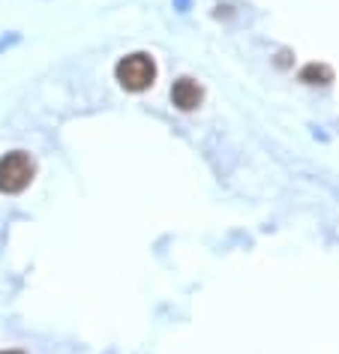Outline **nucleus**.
I'll use <instances>...</instances> for the list:
<instances>
[{"label": "nucleus", "mask_w": 339, "mask_h": 354, "mask_svg": "<svg viewBox=\"0 0 339 354\" xmlns=\"http://www.w3.org/2000/svg\"><path fill=\"white\" fill-rule=\"evenodd\" d=\"M172 100L174 105L181 111H192V109H199L201 100H204V93H201V87L192 82V78H181V82H174L172 87Z\"/></svg>", "instance_id": "7ed1b4c3"}, {"label": "nucleus", "mask_w": 339, "mask_h": 354, "mask_svg": "<svg viewBox=\"0 0 339 354\" xmlns=\"http://www.w3.org/2000/svg\"><path fill=\"white\" fill-rule=\"evenodd\" d=\"M33 174H37V165H33V159L24 150L6 153L0 159V192H6V196L24 192L30 187Z\"/></svg>", "instance_id": "f03ea898"}, {"label": "nucleus", "mask_w": 339, "mask_h": 354, "mask_svg": "<svg viewBox=\"0 0 339 354\" xmlns=\"http://www.w3.org/2000/svg\"><path fill=\"white\" fill-rule=\"evenodd\" d=\"M114 75H118L123 91L141 93L156 82V64L150 55H145V51H136V55H127L118 66H114Z\"/></svg>", "instance_id": "f257e3e1"}, {"label": "nucleus", "mask_w": 339, "mask_h": 354, "mask_svg": "<svg viewBox=\"0 0 339 354\" xmlns=\"http://www.w3.org/2000/svg\"><path fill=\"white\" fill-rule=\"evenodd\" d=\"M0 354H24V351H0Z\"/></svg>", "instance_id": "39448f33"}, {"label": "nucleus", "mask_w": 339, "mask_h": 354, "mask_svg": "<svg viewBox=\"0 0 339 354\" xmlns=\"http://www.w3.org/2000/svg\"><path fill=\"white\" fill-rule=\"evenodd\" d=\"M300 82L306 84H330L333 82V69H330L327 64H309L300 69Z\"/></svg>", "instance_id": "20e7f679"}]
</instances>
